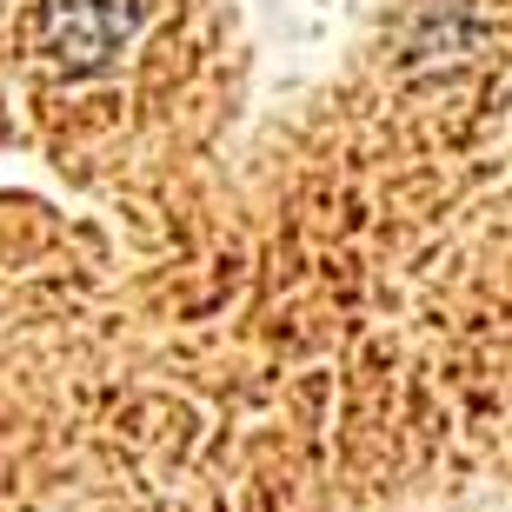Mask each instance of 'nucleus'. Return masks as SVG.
I'll use <instances>...</instances> for the list:
<instances>
[{"label": "nucleus", "instance_id": "1", "mask_svg": "<svg viewBox=\"0 0 512 512\" xmlns=\"http://www.w3.org/2000/svg\"><path fill=\"white\" fill-rule=\"evenodd\" d=\"M240 80L227 0H0V512L133 486L220 306Z\"/></svg>", "mask_w": 512, "mask_h": 512}]
</instances>
